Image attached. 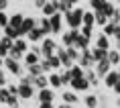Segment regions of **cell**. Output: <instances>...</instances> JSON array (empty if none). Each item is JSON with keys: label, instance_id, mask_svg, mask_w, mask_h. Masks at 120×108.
Returning <instances> with one entry per match:
<instances>
[{"label": "cell", "instance_id": "cell-55", "mask_svg": "<svg viewBox=\"0 0 120 108\" xmlns=\"http://www.w3.org/2000/svg\"><path fill=\"white\" fill-rule=\"evenodd\" d=\"M116 39H120V33H118V37H116Z\"/></svg>", "mask_w": 120, "mask_h": 108}, {"label": "cell", "instance_id": "cell-25", "mask_svg": "<svg viewBox=\"0 0 120 108\" xmlns=\"http://www.w3.org/2000/svg\"><path fill=\"white\" fill-rule=\"evenodd\" d=\"M61 100H63V104H69V106H73V104H77V102H79V98H77L75 92H63Z\"/></svg>", "mask_w": 120, "mask_h": 108}, {"label": "cell", "instance_id": "cell-38", "mask_svg": "<svg viewBox=\"0 0 120 108\" xmlns=\"http://www.w3.org/2000/svg\"><path fill=\"white\" fill-rule=\"evenodd\" d=\"M116 8H118V6H114L112 2H108V0H106V6H104V12H102V14H106V16H108V20H110V19H112V14H114V10H116Z\"/></svg>", "mask_w": 120, "mask_h": 108}, {"label": "cell", "instance_id": "cell-16", "mask_svg": "<svg viewBox=\"0 0 120 108\" xmlns=\"http://www.w3.org/2000/svg\"><path fill=\"white\" fill-rule=\"evenodd\" d=\"M41 12H43V16H45V19H51L53 14H57V0H47Z\"/></svg>", "mask_w": 120, "mask_h": 108}, {"label": "cell", "instance_id": "cell-36", "mask_svg": "<svg viewBox=\"0 0 120 108\" xmlns=\"http://www.w3.org/2000/svg\"><path fill=\"white\" fill-rule=\"evenodd\" d=\"M59 80H61V86H69V84H71L69 69H63V71H61V73H59Z\"/></svg>", "mask_w": 120, "mask_h": 108}, {"label": "cell", "instance_id": "cell-27", "mask_svg": "<svg viewBox=\"0 0 120 108\" xmlns=\"http://www.w3.org/2000/svg\"><path fill=\"white\" fill-rule=\"evenodd\" d=\"M49 88L51 90H57V88H61V80H59V73H55V71H51L49 76Z\"/></svg>", "mask_w": 120, "mask_h": 108}, {"label": "cell", "instance_id": "cell-18", "mask_svg": "<svg viewBox=\"0 0 120 108\" xmlns=\"http://www.w3.org/2000/svg\"><path fill=\"white\" fill-rule=\"evenodd\" d=\"M118 33H120V25H114V23H110V20H108V25L102 29V35H106L108 39H112V37L116 39Z\"/></svg>", "mask_w": 120, "mask_h": 108}, {"label": "cell", "instance_id": "cell-29", "mask_svg": "<svg viewBox=\"0 0 120 108\" xmlns=\"http://www.w3.org/2000/svg\"><path fill=\"white\" fill-rule=\"evenodd\" d=\"M92 57H94L96 63H98V61H104V59H108V51H102V49L92 47Z\"/></svg>", "mask_w": 120, "mask_h": 108}, {"label": "cell", "instance_id": "cell-19", "mask_svg": "<svg viewBox=\"0 0 120 108\" xmlns=\"http://www.w3.org/2000/svg\"><path fill=\"white\" fill-rule=\"evenodd\" d=\"M118 80H120L118 71H116V69H112V71H110V73H108L106 77H104V86H106L108 90H114V86L118 84Z\"/></svg>", "mask_w": 120, "mask_h": 108}, {"label": "cell", "instance_id": "cell-43", "mask_svg": "<svg viewBox=\"0 0 120 108\" xmlns=\"http://www.w3.org/2000/svg\"><path fill=\"white\" fill-rule=\"evenodd\" d=\"M8 16H10V14H6V10L0 12V27H2V29H6V27H8Z\"/></svg>", "mask_w": 120, "mask_h": 108}, {"label": "cell", "instance_id": "cell-11", "mask_svg": "<svg viewBox=\"0 0 120 108\" xmlns=\"http://www.w3.org/2000/svg\"><path fill=\"white\" fill-rule=\"evenodd\" d=\"M22 61H25V67H31V65H39L41 63V55L39 53H35V51H26L25 57H22Z\"/></svg>", "mask_w": 120, "mask_h": 108}, {"label": "cell", "instance_id": "cell-7", "mask_svg": "<svg viewBox=\"0 0 120 108\" xmlns=\"http://www.w3.org/2000/svg\"><path fill=\"white\" fill-rule=\"evenodd\" d=\"M112 69H114V67L108 63V59H104V61H98V63H96V67H94V71H96V76H98V80H104V77H106Z\"/></svg>", "mask_w": 120, "mask_h": 108}, {"label": "cell", "instance_id": "cell-6", "mask_svg": "<svg viewBox=\"0 0 120 108\" xmlns=\"http://www.w3.org/2000/svg\"><path fill=\"white\" fill-rule=\"evenodd\" d=\"M20 100H33L35 96H37V90L33 88V86H26V84H19V92H16Z\"/></svg>", "mask_w": 120, "mask_h": 108}, {"label": "cell", "instance_id": "cell-15", "mask_svg": "<svg viewBox=\"0 0 120 108\" xmlns=\"http://www.w3.org/2000/svg\"><path fill=\"white\" fill-rule=\"evenodd\" d=\"M77 35H79V31H67V33H61V43H63L65 49H67V47H73V41L77 39Z\"/></svg>", "mask_w": 120, "mask_h": 108}, {"label": "cell", "instance_id": "cell-13", "mask_svg": "<svg viewBox=\"0 0 120 108\" xmlns=\"http://www.w3.org/2000/svg\"><path fill=\"white\" fill-rule=\"evenodd\" d=\"M71 90L73 92H88L90 90V84H88V80L86 77H77V80H71Z\"/></svg>", "mask_w": 120, "mask_h": 108}, {"label": "cell", "instance_id": "cell-46", "mask_svg": "<svg viewBox=\"0 0 120 108\" xmlns=\"http://www.w3.org/2000/svg\"><path fill=\"white\" fill-rule=\"evenodd\" d=\"M8 82H6V73H4V69H0V88H6Z\"/></svg>", "mask_w": 120, "mask_h": 108}, {"label": "cell", "instance_id": "cell-35", "mask_svg": "<svg viewBox=\"0 0 120 108\" xmlns=\"http://www.w3.org/2000/svg\"><path fill=\"white\" fill-rule=\"evenodd\" d=\"M79 35L92 41V39H94V27H83V25H82V29H79Z\"/></svg>", "mask_w": 120, "mask_h": 108}, {"label": "cell", "instance_id": "cell-42", "mask_svg": "<svg viewBox=\"0 0 120 108\" xmlns=\"http://www.w3.org/2000/svg\"><path fill=\"white\" fill-rule=\"evenodd\" d=\"M10 98V94H8L6 88H0V104H6V100Z\"/></svg>", "mask_w": 120, "mask_h": 108}, {"label": "cell", "instance_id": "cell-33", "mask_svg": "<svg viewBox=\"0 0 120 108\" xmlns=\"http://www.w3.org/2000/svg\"><path fill=\"white\" fill-rule=\"evenodd\" d=\"M45 61L49 63V69H51V71L61 67V61H59V57H57V55H51V57H49V59H45Z\"/></svg>", "mask_w": 120, "mask_h": 108}, {"label": "cell", "instance_id": "cell-56", "mask_svg": "<svg viewBox=\"0 0 120 108\" xmlns=\"http://www.w3.org/2000/svg\"><path fill=\"white\" fill-rule=\"evenodd\" d=\"M118 8H120V6H118Z\"/></svg>", "mask_w": 120, "mask_h": 108}, {"label": "cell", "instance_id": "cell-17", "mask_svg": "<svg viewBox=\"0 0 120 108\" xmlns=\"http://www.w3.org/2000/svg\"><path fill=\"white\" fill-rule=\"evenodd\" d=\"M25 39H26V41H29V43L37 45V43H41V41H43V39H45V35H43V31H41L39 27H35V29H33V31L29 33V35H26Z\"/></svg>", "mask_w": 120, "mask_h": 108}, {"label": "cell", "instance_id": "cell-50", "mask_svg": "<svg viewBox=\"0 0 120 108\" xmlns=\"http://www.w3.org/2000/svg\"><path fill=\"white\" fill-rule=\"evenodd\" d=\"M114 94H118V96H120V80H118V84L114 86Z\"/></svg>", "mask_w": 120, "mask_h": 108}, {"label": "cell", "instance_id": "cell-31", "mask_svg": "<svg viewBox=\"0 0 120 108\" xmlns=\"http://www.w3.org/2000/svg\"><path fill=\"white\" fill-rule=\"evenodd\" d=\"M65 53H67V57H69L73 63H77V61H79V55H82L75 47H67V49H65Z\"/></svg>", "mask_w": 120, "mask_h": 108}, {"label": "cell", "instance_id": "cell-49", "mask_svg": "<svg viewBox=\"0 0 120 108\" xmlns=\"http://www.w3.org/2000/svg\"><path fill=\"white\" fill-rule=\"evenodd\" d=\"M39 108H55L53 102H45V104H39Z\"/></svg>", "mask_w": 120, "mask_h": 108}, {"label": "cell", "instance_id": "cell-5", "mask_svg": "<svg viewBox=\"0 0 120 108\" xmlns=\"http://www.w3.org/2000/svg\"><path fill=\"white\" fill-rule=\"evenodd\" d=\"M4 69H6L8 73H12V76H16L19 80L25 76V73H22V65H20V61H14V59H10V57L4 59Z\"/></svg>", "mask_w": 120, "mask_h": 108}, {"label": "cell", "instance_id": "cell-39", "mask_svg": "<svg viewBox=\"0 0 120 108\" xmlns=\"http://www.w3.org/2000/svg\"><path fill=\"white\" fill-rule=\"evenodd\" d=\"M69 73H71V80H77V77H83V69L82 67H79V65H73V67H71L69 69Z\"/></svg>", "mask_w": 120, "mask_h": 108}, {"label": "cell", "instance_id": "cell-14", "mask_svg": "<svg viewBox=\"0 0 120 108\" xmlns=\"http://www.w3.org/2000/svg\"><path fill=\"white\" fill-rule=\"evenodd\" d=\"M25 16H26L25 12H14V14H10V16H8V27H12V29H16V31H19L20 27H22Z\"/></svg>", "mask_w": 120, "mask_h": 108}, {"label": "cell", "instance_id": "cell-45", "mask_svg": "<svg viewBox=\"0 0 120 108\" xmlns=\"http://www.w3.org/2000/svg\"><path fill=\"white\" fill-rule=\"evenodd\" d=\"M110 23H114V25H120V8H116L112 14V19H110Z\"/></svg>", "mask_w": 120, "mask_h": 108}, {"label": "cell", "instance_id": "cell-41", "mask_svg": "<svg viewBox=\"0 0 120 108\" xmlns=\"http://www.w3.org/2000/svg\"><path fill=\"white\" fill-rule=\"evenodd\" d=\"M6 106L8 108H20V100H19V96H10L6 100Z\"/></svg>", "mask_w": 120, "mask_h": 108}, {"label": "cell", "instance_id": "cell-32", "mask_svg": "<svg viewBox=\"0 0 120 108\" xmlns=\"http://www.w3.org/2000/svg\"><path fill=\"white\" fill-rule=\"evenodd\" d=\"M26 76H31L33 80L39 76H43V69H41V65H31V67H26Z\"/></svg>", "mask_w": 120, "mask_h": 108}, {"label": "cell", "instance_id": "cell-52", "mask_svg": "<svg viewBox=\"0 0 120 108\" xmlns=\"http://www.w3.org/2000/svg\"><path fill=\"white\" fill-rule=\"evenodd\" d=\"M0 69H4V59L0 57Z\"/></svg>", "mask_w": 120, "mask_h": 108}, {"label": "cell", "instance_id": "cell-28", "mask_svg": "<svg viewBox=\"0 0 120 108\" xmlns=\"http://www.w3.org/2000/svg\"><path fill=\"white\" fill-rule=\"evenodd\" d=\"M83 77H86V80H88V84H90V88H92V86H98V76H96V71L94 69H86L83 71Z\"/></svg>", "mask_w": 120, "mask_h": 108}, {"label": "cell", "instance_id": "cell-22", "mask_svg": "<svg viewBox=\"0 0 120 108\" xmlns=\"http://www.w3.org/2000/svg\"><path fill=\"white\" fill-rule=\"evenodd\" d=\"M108 63L112 65L114 69L120 65V51H116V49H110L108 51Z\"/></svg>", "mask_w": 120, "mask_h": 108}, {"label": "cell", "instance_id": "cell-23", "mask_svg": "<svg viewBox=\"0 0 120 108\" xmlns=\"http://www.w3.org/2000/svg\"><path fill=\"white\" fill-rule=\"evenodd\" d=\"M37 27L43 31L45 37H51V25H49V19H45V16H41V19L37 20Z\"/></svg>", "mask_w": 120, "mask_h": 108}, {"label": "cell", "instance_id": "cell-37", "mask_svg": "<svg viewBox=\"0 0 120 108\" xmlns=\"http://www.w3.org/2000/svg\"><path fill=\"white\" fill-rule=\"evenodd\" d=\"M94 14H96V25L104 29V27L108 25V16H106V14H102V12H94Z\"/></svg>", "mask_w": 120, "mask_h": 108}, {"label": "cell", "instance_id": "cell-12", "mask_svg": "<svg viewBox=\"0 0 120 108\" xmlns=\"http://www.w3.org/2000/svg\"><path fill=\"white\" fill-rule=\"evenodd\" d=\"M37 100H39V104H45V102H53V100H55V92H53L51 88L39 90V92H37Z\"/></svg>", "mask_w": 120, "mask_h": 108}, {"label": "cell", "instance_id": "cell-21", "mask_svg": "<svg viewBox=\"0 0 120 108\" xmlns=\"http://www.w3.org/2000/svg\"><path fill=\"white\" fill-rule=\"evenodd\" d=\"M33 88L37 90V92H39V90L49 88V77L45 76V73H43V76H39V77H35V80H33Z\"/></svg>", "mask_w": 120, "mask_h": 108}, {"label": "cell", "instance_id": "cell-1", "mask_svg": "<svg viewBox=\"0 0 120 108\" xmlns=\"http://www.w3.org/2000/svg\"><path fill=\"white\" fill-rule=\"evenodd\" d=\"M83 6H77L75 4V8L73 10H69L67 14H63V23L67 27H69V31H79L82 29V19H83Z\"/></svg>", "mask_w": 120, "mask_h": 108}, {"label": "cell", "instance_id": "cell-3", "mask_svg": "<svg viewBox=\"0 0 120 108\" xmlns=\"http://www.w3.org/2000/svg\"><path fill=\"white\" fill-rule=\"evenodd\" d=\"M39 47H41V59H49L51 55H55V51H57L59 45H57V41L53 37H45Z\"/></svg>", "mask_w": 120, "mask_h": 108}, {"label": "cell", "instance_id": "cell-2", "mask_svg": "<svg viewBox=\"0 0 120 108\" xmlns=\"http://www.w3.org/2000/svg\"><path fill=\"white\" fill-rule=\"evenodd\" d=\"M29 51V41L26 39H16L12 45V49L8 51V57L14 59V61H20V59L25 57V53Z\"/></svg>", "mask_w": 120, "mask_h": 108}, {"label": "cell", "instance_id": "cell-20", "mask_svg": "<svg viewBox=\"0 0 120 108\" xmlns=\"http://www.w3.org/2000/svg\"><path fill=\"white\" fill-rule=\"evenodd\" d=\"M75 8V2H69V0H57V12L59 14H67L69 10Z\"/></svg>", "mask_w": 120, "mask_h": 108}, {"label": "cell", "instance_id": "cell-34", "mask_svg": "<svg viewBox=\"0 0 120 108\" xmlns=\"http://www.w3.org/2000/svg\"><path fill=\"white\" fill-rule=\"evenodd\" d=\"M2 35H4V37H8V39H12V41H16V39H19V31H16V29H12V27H6V29H2Z\"/></svg>", "mask_w": 120, "mask_h": 108}, {"label": "cell", "instance_id": "cell-48", "mask_svg": "<svg viewBox=\"0 0 120 108\" xmlns=\"http://www.w3.org/2000/svg\"><path fill=\"white\" fill-rule=\"evenodd\" d=\"M8 6V0H0V12H4Z\"/></svg>", "mask_w": 120, "mask_h": 108}, {"label": "cell", "instance_id": "cell-8", "mask_svg": "<svg viewBox=\"0 0 120 108\" xmlns=\"http://www.w3.org/2000/svg\"><path fill=\"white\" fill-rule=\"evenodd\" d=\"M49 25H51V35H59L61 29H63V14H53L49 19Z\"/></svg>", "mask_w": 120, "mask_h": 108}, {"label": "cell", "instance_id": "cell-53", "mask_svg": "<svg viewBox=\"0 0 120 108\" xmlns=\"http://www.w3.org/2000/svg\"><path fill=\"white\" fill-rule=\"evenodd\" d=\"M116 106H118V108H120V98H116Z\"/></svg>", "mask_w": 120, "mask_h": 108}, {"label": "cell", "instance_id": "cell-24", "mask_svg": "<svg viewBox=\"0 0 120 108\" xmlns=\"http://www.w3.org/2000/svg\"><path fill=\"white\" fill-rule=\"evenodd\" d=\"M83 104H86V108H98L100 106V98L96 94H88L83 98Z\"/></svg>", "mask_w": 120, "mask_h": 108}, {"label": "cell", "instance_id": "cell-44", "mask_svg": "<svg viewBox=\"0 0 120 108\" xmlns=\"http://www.w3.org/2000/svg\"><path fill=\"white\" fill-rule=\"evenodd\" d=\"M6 90H8V94H10V96H16V92H19V84H8Z\"/></svg>", "mask_w": 120, "mask_h": 108}, {"label": "cell", "instance_id": "cell-9", "mask_svg": "<svg viewBox=\"0 0 120 108\" xmlns=\"http://www.w3.org/2000/svg\"><path fill=\"white\" fill-rule=\"evenodd\" d=\"M55 55L59 57V61H61V67L63 69H71L73 67V61H71L69 57H67V53H65V47H57V51H55Z\"/></svg>", "mask_w": 120, "mask_h": 108}, {"label": "cell", "instance_id": "cell-30", "mask_svg": "<svg viewBox=\"0 0 120 108\" xmlns=\"http://www.w3.org/2000/svg\"><path fill=\"white\" fill-rule=\"evenodd\" d=\"M90 6H92V12H104L106 0H90Z\"/></svg>", "mask_w": 120, "mask_h": 108}, {"label": "cell", "instance_id": "cell-47", "mask_svg": "<svg viewBox=\"0 0 120 108\" xmlns=\"http://www.w3.org/2000/svg\"><path fill=\"white\" fill-rule=\"evenodd\" d=\"M45 2H47V0H35V6H37L39 10H43V6H45Z\"/></svg>", "mask_w": 120, "mask_h": 108}, {"label": "cell", "instance_id": "cell-40", "mask_svg": "<svg viewBox=\"0 0 120 108\" xmlns=\"http://www.w3.org/2000/svg\"><path fill=\"white\" fill-rule=\"evenodd\" d=\"M0 45H2L6 51H10V49H12V45H14V41H12V39H8V37H4V35H0Z\"/></svg>", "mask_w": 120, "mask_h": 108}, {"label": "cell", "instance_id": "cell-10", "mask_svg": "<svg viewBox=\"0 0 120 108\" xmlns=\"http://www.w3.org/2000/svg\"><path fill=\"white\" fill-rule=\"evenodd\" d=\"M94 47L96 49H102V51H110L112 49V43H110V39H108L106 35L98 33V37H96V41H94Z\"/></svg>", "mask_w": 120, "mask_h": 108}, {"label": "cell", "instance_id": "cell-26", "mask_svg": "<svg viewBox=\"0 0 120 108\" xmlns=\"http://www.w3.org/2000/svg\"><path fill=\"white\" fill-rule=\"evenodd\" d=\"M82 25H83V27H94V25H96V14L92 12V10H86V12H83Z\"/></svg>", "mask_w": 120, "mask_h": 108}, {"label": "cell", "instance_id": "cell-4", "mask_svg": "<svg viewBox=\"0 0 120 108\" xmlns=\"http://www.w3.org/2000/svg\"><path fill=\"white\" fill-rule=\"evenodd\" d=\"M77 65H79L83 71H86V69H94V67H96V61H94V57H92V47H90V49H86V51H82Z\"/></svg>", "mask_w": 120, "mask_h": 108}, {"label": "cell", "instance_id": "cell-54", "mask_svg": "<svg viewBox=\"0 0 120 108\" xmlns=\"http://www.w3.org/2000/svg\"><path fill=\"white\" fill-rule=\"evenodd\" d=\"M116 71H118V76H120V65H118V67H116Z\"/></svg>", "mask_w": 120, "mask_h": 108}, {"label": "cell", "instance_id": "cell-51", "mask_svg": "<svg viewBox=\"0 0 120 108\" xmlns=\"http://www.w3.org/2000/svg\"><path fill=\"white\" fill-rule=\"evenodd\" d=\"M55 108H73V106H69V104H63V102H61V104H59V106H55Z\"/></svg>", "mask_w": 120, "mask_h": 108}]
</instances>
